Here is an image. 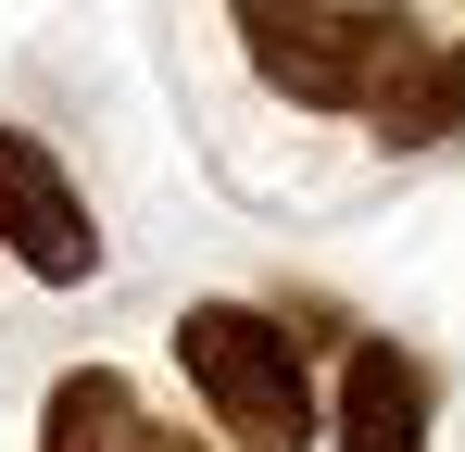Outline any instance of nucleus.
Wrapping results in <instances>:
<instances>
[{
  "instance_id": "obj_1",
  "label": "nucleus",
  "mask_w": 465,
  "mask_h": 452,
  "mask_svg": "<svg viewBox=\"0 0 465 452\" xmlns=\"http://www.w3.org/2000/svg\"><path fill=\"white\" fill-rule=\"evenodd\" d=\"M176 365L202 389V415L227 427V452H302L314 440V377H302L290 314H264V301H189L176 314Z\"/></svg>"
},
{
  "instance_id": "obj_2",
  "label": "nucleus",
  "mask_w": 465,
  "mask_h": 452,
  "mask_svg": "<svg viewBox=\"0 0 465 452\" xmlns=\"http://www.w3.org/2000/svg\"><path fill=\"white\" fill-rule=\"evenodd\" d=\"M227 13H239L252 75L302 113H365V88L428 38L402 0H227Z\"/></svg>"
},
{
  "instance_id": "obj_3",
  "label": "nucleus",
  "mask_w": 465,
  "mask_h": 452,
  "mask_svg": "<svg viewBox=\"0 0 465 452\" xmlns=\"http://www.w3.org/2000/svg\"><path fill=\"white\" fill-rule=\"evenodd\" d=\"M0 251H13L38 290H88V277H101V226H88L76 176L25 139V126H0Z\"/></svg>"
},
{
  "instance_id": "obj_4",
  "label": "nucleus",
  "mask_w": 465,
  "mask_h": 452,
  "mask_svg": "<svg viewBox=\"0 0 465 452\" xmlns=\"http://www.w3.org/2000/svg\"><path fill=\"white\" fill-rule=\"evenodd\" d=\"M428 365L402 352V339H352V365H340V427L327 452H428Z\"/></svg>"
},
{
  "instance_id": "obj_5",
  "label": "nucleus",
  "mask_w": 465,
  "mask_h": 452,
  "mask_svg": "<svg viewBox=\"0 0 465 452\" xmlns=\"http://www.w3.org/2000/svg\"><path fill=\"white\" fill-rule=\"evenodd\" d=\"M126 427H139V402H126V377H114V365L51 377V402H38V452H114Z\"/></svg>"
},
{
  "instance_id": "obj_6",
  "label": "nucleus",
  "mask_w": 465,
  "mask_h": 452,
  "mask_svg": "<svg viewBox=\"0 0 465 452\" xmlns=\"http://www.w3.org/2000/svg\"><path fill=\"white\" fill-rule=\"evenodd\" d=\"M114 452H214V440H189V427H126Z\"/></svg>"
}]
</instances>
